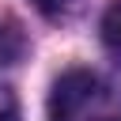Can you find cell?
Wrapping results in <instances>:
<instances>
[{
  "mask_svg": "<svg viewBox=\"0 0 121 121\" xmlns=\"http://www.w3.org/2000/svg\"><path fill=\"white\" fill-rule=\"evenodd\" d=\"M95 91H98V79L87 68H68L49 91V121H76L83 106L95 98Z\"/></svg>",
  "mask_w": 121,
  "mask_h": 121,
  "instance_id": "6da1fadb",
  "label": "cell"
},
{
  "mask_svg": "<svg viewBox=\"0 0 121 121\" xmlns=\"http://www.w3.org/2000/svg\"><path fill=\"white\" fill-rule=\"evenodd\" d=\"M102 42H106L113 53H121V4H113V8L102 15Z\"/></svg>",
  "mask_w": 121,
  "mask_h": 121,
  "instance_id": "7a4b0ae2",
  "label": "cell"
},
{
  "mask_svg": "<svg viewBox=\"0 0 121 121\" xmlns=\"http://www.w3.org/2000/svg\"><path fill=\"white\" fill-rule=\"evenodd\" d=\"M0 121H19V98L4 83H0Z\"/></svg>",
  "mask_w": 121,
  "mask_h": 121,
  "instance_id": "3957f363",
  "label": "cell"
},
{
  "mask_svg": "<svg viewBox=\"0 0 121 121\" xmlns=\"http://www.w3.org/2000/svg\"><path fill=\"white\" fill-rule=\"evenodd\" d=\"M34 8H42L45 15H64L76 8V0H34Z\"/></svg>",
  "mask_w": 121,
  "mask_h": 121,
  "instance_id": "277c9868",
  "label": "cell"
},
{
  "mask_svg": "<svg viewBox=\"0 0 121 121\" xmlns=\"http://www.w3.org/2000/svg\"><path fill=\"white\" fill-rule=\"evenodd\" d=\"M106 121H121V117H106Z\"/></svg>",
  "mask_w": 121,
  "mask_h": 121,
  "instance_id": "5b68a950",
  "label": "cell"
}]
</instances>
